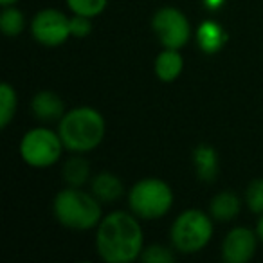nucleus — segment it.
Wrapping results in <instances>:
<instances>
[{
    "label": "nucleus",
    "mask_w": 263,
    "mask_h": 263,
    "mask_svg": "<svg viewBox=\"0 0 263 263\" xmlns=\"http://www.w3.org/2000/svg\"><path fill=\"white\" fill-rule=\"evenodd\" d=\"M96 249L106 263H130L141 258L144 234L134 213L114 211L96 227Z\"/></svg>",
    "instance_id": "obj_1"
},
{
    "label": "nucleus",
    "mask_w": 263,
    "mask_h": 263,
    "mask_svg": "<svg viewBox=\"0 0 263 263\" xmlns=\"http://www.w3.org/2000/svg\"><path fill=\"white\" fill-rule=\"evenodd\" d=\"M105 117L92 106H76L63 114L58 134L65 150L72 154H88L105 139Z\"/></svg>",
    "instance_id": "obj_2"
},
{
    "label": "nucleus",
    "mask_w": 263,
    "mask_h": 263,
    "mask_svg": "<svg viewBox=\"0 0 263 263\" xmlns=\"http://www.w3.org/2000/svg\"><path fill=\"white\" fill-rule=\"evenodd\" d=\"M54 218L67 229L88 231L99 226L103 220L101 200L94 193H87L81 187H65L52 202Z\"/></svg>",
    "instance_id": "obj_3"
},
{
    "label": "nucleus",
    "mask_w": 263,
    "mask_h": 263,
    "mask_svg": "<svg viewBox=\"0 0 263 263\" xmlns=\"http://www.w3.org/2000/svg\"><path fill=\"white\" fill-rule=\"evenodd\" d=\"M213 238V216L200 209L180 213L172 226V245L182 254H197Z\"/></svg>",
    "instance_id": "obj_4"
},
{
    "label": "nucleus",
    "mask_w": 263,
    "mask_h": 263,
    "mask_svg": "<svg viewBox=\"0 0 263 263\" xmlns=\"http://www.w3.org/2000/svg\"><path fill=\"white\" fill-rule=\"evenodd\" d=\"M130 211L141 220H155L164 216L173 205V191L161 179H143L132 186L128 193Z\"/></svg>",
    "instance_id": "obj_5"
},
{
    "label": "nucleus",
    "mask_w": 263,
    "mask_h": 263,
    "mask_svg": "<svg viewBox=\"0 0 263 263\" xmlns=\"http://www.w3.org/2000/svg\"><path fill=\"white\" fill-rule=\"evenodd\" d=\"M63 143L58 132L38 126L26 132L20 141V157L31 168H51L58 162L63 152Z\"/></svg>",
    "instance_id": "obj_6"
},
{
    "label": "nucleus",
    "mask_w": 263,
    "mask_h": 263,
    "mask_svg": "<svg viewBox=\"0 0 263 263\" xmlns=\"http://www.w3.org/2000/svg\"><path fill=\"white\" fill-rule=\"evenodd\" d=\"M152 29L166 49H182L191 38V26L180 9L162 8L152 18Z\"/></svg>",
    "instance_id": "obj_7"
},
{
    "label": "nucleus",
    "mask_w": 263,
    "mask_h": 263,
    "mask_svg": "<svg viewBox=\"0 0 263 263\" xmlns=\"http://www.w3.org/2000/svg\"><path fill=\"white\" fill-rule=\"evenodd\" d=\"M31 34L45 47H58L70 36V18L58 9H42L31 20Z\"/></svg>",
    "instance_id": "obj_8"
},
{
    "label": "nucleus",
    "mask_w": 263,
    "mask_h": 263,
    "mask_svg": "<svg viewBox=\"0 0 263 263\" xmlns=\"http://www.w3.org/2000/svg\"><path fill=\"white\" fill-rule=\"evenodd\" d=\"M258 234L247 227H234L222 241V259L226 263H247L258 247Z\"/></svg>",
    "instance_id": "obj_9"
},
{
    "label": "nucleus",
    "mask_w": 263,
    "mask_h": 263,
    "mask_svg": "<svg viewBox=\"0 0 263 263\" xmlns=\"http://www.w3.org/2000/svg\"><path fill=\"white\" fill-rule=\"evenodd\" d=\"M31 110H33L34 117L38 121L52 123V121H60L63 117L65 105H63V99L56 92L40 90L34 94L33 101H31Z\"/></svg>",
    "instance_id": "obj_10"
},
{
    "label": "nucleus",
    "mask_w": 263,
    "mask_h": 263,
    "mask_svg": "<svg viewBox=\"0 0 263 263\" xmlns=\"http://www.w3.org/2000/svg\"><path fill=\"white\" fill-rule=\"evenodd\" d=\"M155 76L164 83H172L182 74L184 70V58L179 52V49H166L159 52L154 63Z\"/></svg>",
    "instance_id": "obj_11"
},
{
    "label": "nucleus",
    "mask_w": 263,
    "mask_h": 263,
    "mask_svg": "<svg viewBox=\"0 0 263 263\" xmlns=\"http://www.w3.org/2000/svg\"><path fill=\"white\" fill-rule=\"evenodd\" d=\"M193 164L202 182H213L218 175V154L209 144H198L193 150Z\"/></svg>",
    "instance_id": "obj_12"
},
{
    "label": "nucleus",
    "mask_w": 263,
    "mask_h": 263,
    "mask_svg": "<svg viewBox=\"0 0 263 263\" xmlns=\"http://www.w3.org/2000/svg\"><path fill=\"white\" fill-rule=\"evenodd\" d=\"M241 209V200L238 198L236 193L233 191H220L215 195L209 204V215L216 222H229V220L236 218L238 213Z\"/></svg>",
    "instance_id": "obj_13"
},
{
    "label": "nucleus",
    "mask_w": 263,
    "mask_h": 263,
    "mask_svg": "<svg viewBox=\"0 0 263 263\" xmlns=\"http://www.w3.org/2000/svg\"><path fill=\"white\" fill-rule=\"evenodd\" d=\"M90 190L101 202H114L124 193V186L117 175L110 172H101L92 179Z\"/></svg>",
    "instance_id": "obj_14"
},
{
    "label": "nucleus",
    "mask_w": 263,
    "mask_h": 263,
    "mask_svg": "<svg viewBox=\"0 0 263 263\" xmlns=\"http://www.w3.org/2000/svg\"><path fill=\"white\" fill-rule=\"evenodd\" d=\"M197 42L198 47L202 49L208 54H215L220 49L223 47V44L227 42V34L226 31L222 29V26L216 22H204L202 26H198L197 29Z\"/></svg>",
    "instance_id": "obj_15"
},
{
    "label": "nucleus",
    "mask_w": 263,
    "mask_h": 263,
    "mask_svg": "<svg viewBox=\"0 0 263 263\" xmlns=\"http://www.w3.org/2000/svg\"><path fill=\"white\" fill-rule=\"evenodd\" d=\"M83 154H78L76 157H70L63 166V179L69 186L81 187L90 179V166L81 157Z\"/></svg>",
    "instance_id": "obj_16"
},
{
    "label": "nucleus",
    "mask_w": 263,
    "mask_h": 263,
    "mask_svg": "<svg viewBox=\"0 0 263 263\" xmlns=\"http://www.w3.org/2000/svg\"><path fill=\"white\" fill-rule=\"evenodd\" d=\"M0 27L6 36L16 38L26 29V16L15 6H6L0 13Z\"/></svg>",
    "instance_id": "obj_17"
},
{
    "label": "nucleus",
    "mask_w": 263,
    "mask_h": 263,
    "mask_svg": "<svg viewBox=\"0 0 263 263\" xmlns=\"http://www.w3.org/2000/svg\"><path fill=\"white\" fill-rule=\"evenodd\" d=\"M16 103L18 98L15 88L9 83L0 85V128H6L13 121L16 114Z\"/></svg>",
    "instance_id": "obj_18"
},
{
    "label": "nucleus",
    "mask_w": 263,
    "mask_h": 263,
    "mask_svg": "<svg viewBox=\"0 0 263 263\" xmlns=\"http://www.w3.org/2000/svg\"><path fill=\"white\" fill-rule=\"evenodd\" d=\"M65 2L67 8L72 11V15L88 16V18L101 15L108 4V0H65Z\"/></svg>",
    "instance_id": "obj_19"
},
{
    "label": "nucleus",
    "mask_w": 263,
    "mask_h": 263,
    "mask_svg": "<svg viewBox=\"0 0 263 263\" xmlns=\"http://www.w3.org/2000/svg\"><path fill=\"white\" fill-rule=\"evenodd\" d=\"M141 259L144 263H172L175 259V254L170 247L166 245H148V247L143 249L141 252Z\"/></svg>",
    "instance_id": "obj_20"
},
{
    "label": "nucleus",
    "mask_w": 263,
    "mask_h": 263,
    "mask_svg": "<svg viewBox=\"0 0 263 263\" xmlns=\"http://www.w3.org/2000/svg\"><path fill=\"white\" fill-rule=\"evenodd\" d=\"M247 208L256 215H263V179L252 180L245 191Z\"/></svg>",
    "instance_id": "obj_21"
},
{
    "label": "nucleus",
    "mask_w": 263,
    "mask_h": 263,
    "mask_svg": "<svg viewBox=\"0 0 263 263\" xmlns=\"http://www.w3.org/2000/svg\"><path fill=\"white\" fill-rule=\"evenodd\" d=\"M92 33V18L81 15L70 16V36L85 38Z\"/></svg>",
    "instance_id": "obj_22"
},
{
    "label": "nucleus",
    "mask_w": 263,
    "mask_h": 263,
    "mask_svg": "<svg viewBox=\"0 0 263 263\" xmlns=\"http://www.w3.org/2000/svg\"><path fill=\"white\" fill-rule=\"evenodd\" d=\"M223 2H226V0H204V6L208 9H211V11H216V9L222 8Z\"/></svg>",
    "instance_id": "obj_23"
},
{
    "label": "nucleus",
    "mask_w": 263,
    "mask_h": 263,
    "mask_svg": "<svg viewBox=\"0 0 263 263\" xmlns=\"http://www.w3.org/2000/svg\"><path fill=\"white\" fill-rule=\"evenodd\" d=\"M256 234H258L259 241H263V215L259 216V220H258V226H256Z\"/></svg>",
    "instance_id": "obj_24"
},
{
    "label": "nucleus",
    "mask_w": 263,
    "mask_h": 263,
    "mask_svg": "<svg viewBox=\"0 0 263 263\" xmlns=\"http://www.w3.org/2000/svg\"><path fill=\"white\" fill-rule=\"evenodd\" d=\"M15 2H18V0H0L2 8H6V6H15Z\"/></svg>",
    "instance_id": "obj_25"
}]
</instances>
